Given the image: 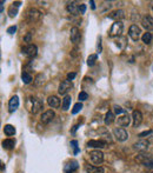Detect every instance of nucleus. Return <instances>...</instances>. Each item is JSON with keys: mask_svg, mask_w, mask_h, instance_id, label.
Instances as JSON below:
<instances>
[{"mask_svg": "<svg viewBox=\"0 0 153 173\" xmlns=\"http://www.w3.org/2000/svg\"><path fill=\"white\" fill-rule=\"evenodd\" d=\"M21 79H23V82L24 84H29L31 82V80H32V77H31V74L28 73V72H23V74H21Z\"/></svg>", "mask_w": 153, "mask_h": 173, "instance_id": "29", "label": "nucleus"}, {"mask_svg": "<svg viewBox=\"0 0 153 173\" xmlns=\"http://www.w3.org/2000/svg\"><path fill=\"white\" fill-rule=\"evenodd\" d=\"M114 120H115V114H114V112H112V111L106 112L105 118H104L105 125H111L112 122H114Z\"/></svg>", "mask_w": 153, "mask_h": 173, "instance_id": "22", "label": "nucleus"}, {"mask_svg": "<svg viewBox=\"0 0 153 173\" xmlns=\"http://www.w3.org/2000/svg\"><path fill=\"white\" fill-rule=\"evenodd\" d=\"M90 160L94 166H100L104 162V153L100 150H93L90 152Z\"/></svg>", "mask_w": 153, "mask_h": 173, "instance_id": "1", "label": "nucleus"}, {"mask_svg": "<svg viewBox=\"0 0 153 173\" xmlns=\"http://www.w3.org/2000/svg\"><path fill=\"white\" fill-rule=\"evenodd\" d=\"M47 104H48V106L52 107V108H59V106H60V99L57 95H51V97L47 98Z\"/></svg>", "mask_w": 153, "mask_h": 173, "instance_id": "19", "label": "nucleus"}, {"mask_svg": "<svg viewBox=\"0 0 153 173\" xmlns=\"http://www.w3.org/2000/svg\"><path fill=\"white\" fill-rule=\"evenodd\" d=\"M87 98H88V94L86 93L85 91L83 92H80L79 95H78V99H79V103H81V101H85V100H87Z\"/></svg>", "mask_w": 153, "mask_h": 173, "instance_id": "35", "label": "nucleus"}, {"mask_svg": "<svg viewBox=\"0 0 153 173\" xmlns=\"http://www.w3.org/2000/svg\"><path fill=\"white\" fill-rule=\"evenodd\" d=\"M41 18V12L37 8H29L26 12V20L28 23H37Z\"/></svg>", "mask_w": 153, "mask_h": 173, "instance_id": "4", "label": "nucleus"}, {"mask_svg": "<svg viewBox=\"0 0 153 173\" xmlns=\"http://www.w3.org/2000/svg\"><path fill=\"white\" fill-rule=\"evenodd\" d=\"M71 101H72V98H71L70 95H65V98L63 99V105H61L64 111H67L70 108Z\"/></svg>", "mask_w": 153, "mask_h": 173, "instance_id": "26", "label": "nucleus"}, {"mask_svg": "<svg viewBox=\"0 0 153 173\" xmlns=\"http://www.w3.org/2000/svg\"><path fill=\"white\" fill-rule=\"evenodd\" d=\"M97 59H98L97 54H91V55L87 58V65H88V66H93V65L96 64Z\"/></svg>", "mask_w": 153, "mask_h": 173, "instance_id": "30", "label": "nucleus"}, {"mask_svg": "<svg viewBox=\"0 0 153 173\" xmlns=\"http://www.w3.org/2000/svg\"><path fill=\"white\" fill-rule=\"evenodd\" d=\"M8 14H10V17H11V18H14V17L18 14V10H17L14 6H12V7L8 10Z\"/></svg>", "mask_w": 153, "mask_h": 173, "instance_id": "37", "label": "nucleus"}, {"mask_svg": "<svg viewBox=\"0 0 153 173\" xmlns=\"http://www.w3.org/2000/svg\"><path fill=\"white\" fill-rule=\"evenodd\" d=\"M131 117L128 116V113H125V114H121V116H118V119H117V122L120 127H126L130 125L131 122Z\"/></svg>", "mask_w": 153, "mask_h": 173, "instance_id": "13", "label": "nucleus"}, {"mask_svg": "<svg viewBox=\"0 0 153 173\" xmlns=\"http://www.w3.org/2000/svg\"><path fill=\"white\" fill-rule=\"evenodd\" d=\"M150 156H151V154H148V153H146V152H142V153H140V154H138V156H137L136 160H137L139 164L144 165V164L146 162V160L150 158Z\"/></svg>", "mask_w": 153, "mask_h": 173, "instance_id": "23", "label": "nucleus"}, {"mask_svg": "<svg viewBox=\"0 0 153 173\" xmlns=\"http://www.w3.org/2000/svg\"><path fill=\"white\" fill-rule=\"evenodd\" d=\"M4 4H5V1L1 0L0 1V11H1V13H4Z\"/></svg>", "mask_w": 153, "mask_h": 173, "instance_id": "44", "label": "nucleus"}, {"mask_svg": "<svg viewBox=\"0 0 153 173\" xmlns=\"http://www.w3.org/2000/svg\"><path fill=\"white\" fill-rule=\"evenodd\" d=\"M144 166L147 167V168H153V154H151L150 158L146 160V162L144 164Z\"/></svg>", "mask_w": 153, "mask_h": 173, "instance_id": "34", "label": "nucleus"}, {"mask_svg": "<svg viewBox=\"0 0 153 173\" xmlns=\"http://www.w3.org/2000/svg\"><path fill=\"white\" fill-rule=\"evenodd\" d=\"M132 120H133V127L140 126V124L142 122V113H141L140 111H138V110L133 111V113H132Z\"/></svg>", "mask_w": 153, "mask_h": 173, "instance_id": "15", "label": "nucleus"}, {"mask_svg": "<svg viewBox=\"0 0 153 173\" xmlns=\"http://www.w3.org/2000/svg\"><path fill=\"white\" fill-rule=\"evenodd\" d=\"M23 53L25 54L27 58L32 59V58H34L38 54V47L35 45H33V44H29V45L25 46L23 48Z\"/></svg>", "mask_w": 153, "mask_h": 173, "instance_id": "8", "label": "nucleus"}, {"mask_svg": "<svg viewBox=\"0 0 153 173\" xmlns=\"http://www.w3.org/2000/svg\"><path fill=\"white\" fill-rule=\"evenodd\" d=\"M80 38H81V36H80V31H79V28H78L77 26L72 27V28H71V32H70L71 41H72L74 45H78V44H79V41H80Z\"/></svg>", "mask_w": 153, "mask_h": 173, "instance_id": "11", "label": "nucleus"}, {"mask_svg": "<svg viewBox=\"0 0 153 173\" xmlns=\"http://www.w3.org/2000/svg\"><path fill=\"white\" fill-rule=\"evenodd\" d=\"M73 88V84L71 80H64L60 82L59 87H58V93L61 94V95H65L67 94V92H70L71 90Z\"/></svg>", "mask_w": 153, "mask_h": 173, "instance_id": "6", "label": "nucleus"}, {"mask_svg": "<svg viewBox=\"0 0 153 173\" xmlns=\"http://www.w3.org/2000/svg\"><path fill=\"white\" fill-rule=\"evenodd\" d=\"M150 141H148V139H140L139 141H137L134 145H133V148L136 150V151H138L140 153H142V152H146L147 150H148V147H150Z\"/></svg>", "mask_w": 153, "mask_h": 173, "instance_id": "7", "label": "nucleus"}, {"mask_svg": "<svg viewBox=\"0 0 153 173\" xmlns=\"http://www.w3.org/2000/svg\"><path fill=\"white\" fill-rule=\"evenodd\" d=\"M101 137H103V139H105V143H106V144H107V143H112V138H111L110 132L104 131V132L101 133Z\"/></svg>", "mask_w": 153, "mask_h": 173, "instance_id": "32", "label": "nucleus"}, {"mask_svg": "<svg viewBox=\"0 0 153 173\" xmlns=\"http://www.w3.org/2000/svg\"><path fill=\"white\" fill-rule=\"evenodd\" d=\"M4 133L6 134L7 137H12L15 134V128H14V126L12 125H5V127H4Z\"/></svg>", "mask_w": 153, "mask_h": 173, "instance_id": "25", "label": "nucleus"}, {"mask_svg": "<svg viewBox=\"0 0 153 173\" xmlns=\"http://www.w3.org/2000/svg\"><path fill=\"white\" fill-rule=\"evenodd\" d=\"M19 104H20L19 97H18V95H13V97L10 99V101H8V111H10L11 113H13L14 111H17V108L19 107Z\"/></svg>", "mask_w": 153, "mask_h": 173, "instance_id": "17", "label": "nucleus"}, {"mask_svg": "<svg viewBox=\"0 0 153 173\" xmlns=\"http://www.w3.org/2000/svg\"><path fill=\"white\" fill-rule=\"evenodd\" d=\"M29 101H31V113L32 114H37V113H39L40 111H41L42 108H44V103H42L41 99H39V98H29Z\"/></svg>", "mask_w": 153, "mask_h": 173, "instance_id": "3", "label": "nucleus"}, {"mask_svg": "<svg viewBox=\"0 0 153 173\" xmlns=\"http://www.w3.org/2000/svg\"><path fill=\"white\" fill-rule=\"evenodd\" d=\"M85 172L86 173H104V168L100 166L94 165H85Z\"/></svg>", "mask_w": 153, "mask_h": 173, "instance_id": "20", "label": "nucleus"}, {"mask_svg": "<svg viewBox=\"0 0 153 173\" xmlns=\"http://www.w3.org/2000/svg\"><path fill=\"white\" fill-rule=\"evenodd\" d=\"M152 173H153V172H152Z\"/></svg>", "mask_w": 153, "mask_h": 173, "instance_id": "48", "label": "nucleus"}, {"mask_svg": "<svg viewBox=\"0 0 153 173\" xmlns=\"http://www.w3.org/2000/svg\"><path fill=\"white\" fill-rule=\"evenodd\" d=\"M54 117H56L54 111H53V110H47V111H45L41 114L40 121H41L42 124H50L52 120L54 119Z\"/></svg>", "mask_w": 153, "mask_h": 173, "instance_id": "10", "label": "nucleus"}, {"mask_svg": "<svg viewBox=\"0 0 153 173\" xmlns=\"http://www.w3.org/2000/svg\"><path fill=\"white\" fill-rule=\"evenodd\" d=\"M87 146L91 148H96V150H101L106 147V143L104 140H90L87 143Z\"/></svg>", "mask_w": 153, "mask_h": 173, "instance_id": "18", "label": "nucleus"}, {"mask_svg": "<svg viewBox=\"0 0 153 173\" xmlns=\"http://www.w3.org/2000/svg\"><path fill=\"white\" fill-rule=\"evenodd\" d=\"M71 146L73 147V150H74V154L79 153V148H78V141H77V140H72V141H71Z\"/></svg>", "mask_w": 153, "mask_h": 173, "instance_id": "36", "label": "nucleus"}, {"mask_svg": "<svg viewBox=\"0 0 153 173\" xmlns=\"http://www.w3.org/2000/svg\"><path fill=\"white\" fill-rule=\"evenodd\" d=\"M44 82H45V77H44V74L39 73V74L35 77V79H34V86L40 87V86L44 85Z\"/></svg>", "mask_w": 153, "mask_h": 173, "instance_id": "27", "label": "nucleus"}, {"mask_svg": "<svg viewBox=\"0 0 153 173\" xmlns=\"http://www.w3.org/2000/svg\"><path fill=\"white\" fill-rule=\"evenodd\" d=\"M128 36L133 41H138L140 39V37H141V31H140L139 26H137L134 24L131 25L130 29H128Z\"/></svg>", "mask_w": 153, "mask_h": 173, "instance_id": "9", "label": "nucleus"}, {"mask_svg": "<svg viewBox=\"0 0 153 173\" xmlns=\"http://www.w3.org/2000/svg\"><path fill=\"white\" fill-rule=\"evenodd\" d=\"M78 11H79V14H84L86 12V5L85 4H80L78 6Z\"/></svg>", "mask_w": 153, "mask_h": 173, "instance_id": "39", "label": "nucleus"}, {"mask_svg": "<svg viewBox=\"0 0 153 173\" xmlns=\"http://www.w3.org/2000/svg\"><path fill=\"white\" fill-rule=\"evenodd\" d=\"M75 76H77L75 72H70V73L67 74V80H73L75 78Z\"/></svg>", "mask_w": 153, "mask_h": 173, "instance_id": "43", "label": "nucleus"}, {"mask_svg": "<svg viewBox=\"0 0 153 173\" xmlns=\"http://www.w3.org/2000/svg\"><path fill=\"white\" fill-rule=\"evenodd\" d=\"M78 6H79V5H77V2L72 1V2H69V4H67L66 10H67V12H69V13H71L72 15H78V14H79Z\"/></svg>", "mask_w": 153, "mask_h": 173, "instance_id": "21", "label": "nucleus"}, {"mask_svg": "<svg viewBox=\"0 0 153 173\" xmlns=\"http://www.w3.org/2000/svg\"><path fill=\"white\" fill-rule=\"evenodd\" d=\"M15 31H17V26H15V25L7 28V33H10V34H14V33H15Z\"/></svg>", "mask_w": 153, "mask_h": 173, "instance_id": "42", "label": "nucleus"}, {"mask_svg": "<svg viewBox=\"0 0 153 173\" xmlns=\"http://www.w3.org/2000/svg\"><path fill=\"white\" fill-rule=\"evenodd\" d=\"M141 24L146 31H153V18L151 15H144L141 19Z\"/></svg>", "mask_w": 153, "mask_h": 173, "instance_id": "12", "label": "nucleus"}, {"mask_svg": "<svg viewBox=\"0 0 153 173\" xmlns=\"http://www.w3.org/2000/svg\"><path fill=\"white\" fill-rule=\"evenodd\" d=\"M113 110H114V114H125V113H127L125 108L118 106V105H115V106L113 107Z\"/></svg>", "mask_w": 153, "mask_h": 173, "instance_id": "33", "label": "nucleus"}, {"mask_svg": "<svg viewBox=\"0 0 153 173\" xmlns=\"http://www.w3.org/2000/svg\"><path fill=\"white\" fill-rule=\"evenodd\" d=\"M20 5H21V2H20V1H15V2H13V6L15 7V8H18Z\"/></svg>", "mask_w": 153, "mask_h": 173, "instance_id": "45", "label": "nucleus"}, {"mask_svg": "<svg viewBox=\"0 0 153 173\" xmlns=\"http://www.w3.org/2000/svg\"><path fill=\"white\" fill-rule=\"evenodd\" d=\"M113 135L118 141H126L128 139V133L124 127H114L113 128Z\"/></svg>", "mask_w": 153, "mask_h": 173, "instance_id": "5", "label": "nucleus"}, {"mask_svg": "<svg viewBox=\"0 0 153 173\" xmlns=\"http://www.w3.org/2000/svg\"><path fill=\"white\" fill-rule=\"evenodd\" d=\"M124 31V24L121 21H114V24H112L111 29L109 32V36L111 38H115V37H120L121 33Z\"/></svg>", "mask_w": 153, "mask_h": 173, "instance_id": "2", "label": "nucleus"}, {"mask_svg": "<svg viewBox=\"0 0 153 173\" xmlns=\"http://www.w3.org/2000/svg\"><path fill=\"white\" fill-rule=\"evenodd\" d=\"M14 145H15V140H13V139H5L2 141V147L6 150H12Z\"/></svg>", "mask_w": 153, "mask_h": 173, "instance_id": "24", "label": "nucleus"}, {"mask_svg": "<svg viewBox=\"0 0 153 173\" xmlns=\"http://www.w3.org/2000/svg\"><path fill=\"white\" fill-rule=\"evenodd\" d=\"M141 40H142V42H144V44H146V45L151 44V41H152V34H151L150 32L144 33V34H142V37H141Z\"/></svg>", "mask_w": 153, "mask_h": 173, "instance_id": "28", "label": "nucleus"}, {"mask_svg": "<svg viewBox=\"0 0 153 173\" xmlns=\"http://www.w3.org/2000/svg\"><path fill=\"white\" fill-rule=\"evenodd\" d=\"M152 11H153V7H152Z\"/></svg>", "mask_w": 153, "mask_h": 173, "instance_id": "47", "label": "nucleus"}, {"mask_svg": "<svg viewBox=\"0 0 153 173\" xmlns=\"http://www.w3.org/2000/svg\"><path fill=\"white\" fill-rule=\"evenodd\" d=\"M152 133H153V130H148V131H145V132L139 133L138 134V137H139V138H145V137H150Z\"/></svg>", "mask_w": 153, "mask_h": 173, "instance_id": "38", "label": "nucleus"}, {"mask_svg": "<svg viewBox=\"0 0 153 173\" xmlns=\"http://www.w3.org/2000/svg\"><path fill=\"white\" fill-rule=\"evenodd\" d=\"M83 110V104L81 103H77L73 108H72V114H77V113H79L80 111Z\"/></svg>", "mask_w": 153, "mask_h": 173, "instance_id": "31", "label": "nucleus"}, {"mask_svg": "<svg viewBox=\"0 0 153 173\" xmlns=\"http://www.w3.org/2000/svg\"><path fill=\"white\" fill-rule=\"evenodd\" d=\"M78 167H79L78 161H77V160H71V161H69V162L65 165L64 171H65V173H73L74 171L78 170Z\"/></svg>", "mask_w": 153, "mask_h": 173, "instance_id": "14", "label": "nucleus"}, {"mask_svg": "<svg viewBox=\"0 0 153 173\" xmlns=\"http://www.w3.org/2000/svg\"><path fill=\"white\" fill-rule=\"evenodd\" d=\"M97 50H98V53H100V52L103 51V47H101V37H99V39H98Z\"/></svg>", "mask_w": 153, "mask_h": 173, "instance_id": "41", "label": "nucleus"}, {"mask_svg": "<svg viewBox=\"0 0 153 173\" xmlns=\"http://www.w3.org/2000/svg\"><path fill=\"white\" fill-rule=\"evenodd\" d=\"M109 18L114 20V21H121V19L125 18V12L123 10H117V11H113L109 14Z\"/></svg>", "mask_w": 153, "mask_h": 173, "instance_id": "16", "label": "nucleus"}, {"mask_svg": "<svg viewBox=\"0 0 153 173\" xmlns=\"http://www.w3.org/2000/svg\"><path fill=\"white\" fill-rule=\"evenodd\" d=\"M90 4H91V7H92V10H96V5H94V1H93V0H91V1H90Z\"/></svg>", "mask_w": 153, "mask_h": 173, "instance_id": "46", "label": "nucleus"}, {"mask_svg": "<svg viewBox=\"0 0 153 173\" xmlns=\"http://www.w3.org/2000/svg\"><path fill=\"white\" fill-rule=\"evenodd\" d=\"M32 36H33V33H32V32H28L27 34L25 36L24 40H25L26 42H31V40H32Z\"/></svg>", "mask_w": 153, "mask_h": 173, "instance_id": "40", "label": "nucleus"}]
</instances>
